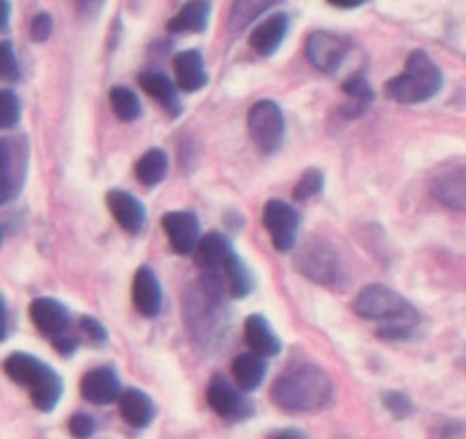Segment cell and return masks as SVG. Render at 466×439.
Instances as JSON below:
<instances>
[{
    "label": "cell",
    "mask_w": 466,
    "mask_h": 439,
    "mask_svg": "<svg viewBox=\"0 0 466 439\" xmlns=\"http://www.w3.org/2000/svg\"><path fill=\"white\" fill-rule=\"evenodd\" d=\"M272 398L286 412H318L331 401V383L318 366L298 364L277 378Z\"/></svg>",
    "instance_id": "obj_1"
},
{
    "label": "cell",
    "mask_w": 466,
    "mask_h": 439,
    "mask_svg": "<svg viewBox=\"0 0 466 439\" xmlns=\"http://www.w3.org/2000/svg\"><path fill=\"white\" fill-rule=\"evenodd\" d=\"M355 311L361 318L370 321H384L380 337L384 339H407L414 332L419 313L402 298L400 293L391 291L389 286L370 284L357 295Z\"/></svg>",
    "instance_id": "obj_2"
},
{
    "label": "cell",
    "mask_w": 466,
    "mask_h": 439,
    "mask_svg": "<svg viewBox=\"0 0 466 439\" xmlns=\"http://www.w3.org/2000/svg\"><path fill=\"white\" fill-rule=\"evenodd\" d=\"M5 373L10 375L15 383L24 384L30 389V396L37 410L51 412L62 398V380L56 371L42 360L25 352H15L7 357Z\"/></svg>",
    "instance_id": "obj_3"
},
{
    "label": "cell",
    "mask_w": 466,
    "mask_h": 439,
    "mask_svg": "<svg viewBox=\"0 0 466 439\" xmlns=\"http://www.w3.org/2000/svg\"><path fill=\"white\" fill-rule=\"evenodd\" d=\"M441 71L428 53L414 51L405 65V74L387 83V94L398 103H423L441 89Z\"/></svg>",
    "instance_id": "obj_4"
},
{
    "label": "cell",
    "mask_w": 466,
    "mask_h": 439,
    "mask_svg": "<svg viewBox=\"0 0 466 439\" xmlns=\"http://www.w3.org/2000/svg\"><path fill=\"white\" fill-rule=\"evenodd\" d=\"M28 172V147L21 138L0 140V206L21 192Z\"/></svg>",
    "instance_id": "obj_5"
},
{
    "label": "cell",
    "mask_w": 466,
    "mask_h": 439,
    "mask_svg": "<svg viewBox=\"0 0 466 439\" xmlns=\"http://www.w3.org/2000/svg\"><path fill=\"white\" fill-rule=\"evenodd\" d=\"M248 127L254 145L263 154H272L279 149L281 140H284V115L275 101L254 103L248 115Z\"/></svg>",
    "instance_id": "obj_6"
},
{
    "label": "cell",
    "mask_w": 466,
    "mask_h": 439,
    "mask_svg": "<svg viewBox=\"0 0 466 439\" xmlns=\"http://www.w3.org/2000/svg\"><path fill=\"white\" fill-rule=\"evenodd\" d=\"M263 225L270 231V239L279 252L293 250L299 230V213L281 199H270L263 209Z\"/></svg>",
    "instance_id": "obj_7"
},
{
    "label": "cell",
    "mask_w": 466,
    "mask_h": 439,
    "mask_svg": "<svg viewBox=\"0 0 466 439\" xmlns=\"http://www.w3.org/2000/svg\"><path fill=\"white\" fill-rule=\"evenodd\" d=\"M206 398H208L210 410H213L215 414L222 416V419L240 421L248 419V416L252 414V405H249L248 398L240 393V389H236L231 383L219 378V375L210 380Z\"/></svg>",
    "instance_id": "obj_8"
},
{
    "label": "cell",
    "mask_w": 466,
    "mask_h": 439,
    "mask_svg": "<svg viewBox=\"0 0 466 439\" xmlns=\"http://www.w3.org/2000/svg\"><path fill=\"white\" fill-rule=\"evenodd\" d=\"M30 318H33V322L37 325L39 332H42L44 337L51 339L53 343L74 332V330H71L69 311H66L65 304H60L57 300L37 298L30 304Z\"/></svg>",
    "instance_id": "obj_9"
},
{
    "label": "cell",
    "mask_w": 466,
    "mask_h": 439,
    "mask_svg": "<svg viewBox=\"0 0 466 439\" xmlns=\"http://www.w3.org/2000/svg\"><path fill=\"white\" fill-rule=\"evenodd\" d=\"M298 266L304 275L320 284H331L339 277V257L329 245L320 240H313L299 252Z\"/></svg>",
    "instance_id": "obj_10"
},
{
    "label": "cell",
    "mask_w": 466,
    "mask_h": 439,
    "mask_svg": "<svg viewBox=\"0 0 466 439\" xmlns=\"http://www.w3.org/2000/svg\"><path fill=\"white\" fill-rule=\"evenodd\" d=\"M165 234H167L169 243H172L174 252L178 254H192L199 245V222L192 213L186 210H172L165 213L163 218Z\"/></svg>",
    "instance_id": "obj_11"
},
{
    "label": "cell",
    "mask_w": 466,
    "mask_h": 439,
    "mask_svg": "<svg viewBox=\"0 0 466 439\" xmlns=\"http://www.w3.org/2000/svg\"><path fill=\"white\" fill-rule=\"evenodd\" d=\"M122 392V383H119L115 371L107 369V366L89 371L80 383V393L94 405H107V403L119 401Z\"/></svg>",
    "instance_id": "obj_12"
},
{
    "label": "cell",
    "mask_w": 466,
    "mask_h": 439,
    "mask_svg": "<svg viewBox=\"0 0 466 439\" xmlns=\"http://www.w3.org/2000/svg\"><path fill=\"white\" fill-rule=\"evenodd\" d=\"M345 51H348V46H345L343 39L331 33H316L307 42V57L316 69L325 71V74L339 69Z\"/></svg>",
    "instance_id": "obj_13"
},
{
    "label": "cell",
    "mask_w": 466,
    "mask_h": 439,
    "mask_svg": "<svg viewBox=\"0 0 466 439\" xmlns=\"http://www.w3.org/2000/svg\"><path fill=\"white\" fill-rule=\"evenodd\" d=\"M107 209H110L112 218L116 220V225L127 230L128 234H137L145 227L147 220V210L131 192L124 190H110L106 197Z\"/></svg>",
    "instance_id": "obj_14"
},
{
    "label": "cell",
    "mask_w": 466,
    "mask_h": 439,
    "mask_svg": "<svg viewBox=\"0 0 466 439\" xmlns=\"http://www.w3.org/2000/svg\"><path fill=\"white\" fill-rule=\"evenodd\" d=\"M432 192L441 204L455 210H466V165L443 169L439 177H434Z\"/></svg>",
    "instance_id": "obj_15"
},
{
    "label": "cell",
    "mask_w": 466,
    "mask_h": 439,
    "mask_svg": "<svg viewBox=\"0 0 466 439\" xmlns=\"http://www.w3.org/2000/svg\"><path fill=\"white\" fill-rule=\"evenodd\" d=\"M133 302H136L137 311L142 316H158L160 304H163V293H160V284L151 268H140L136 272V280H133Z\"/></svg>",
    "instance_id": "obj_16"
},
{
    "label": "cell",
    "mask_w": 466,
    "mask_h": 439,
    "mask_svg": "<svg viewBox=\"0 0 466 439\" xmlns=\"http://www.w3.org/2000/svg\"><path fill=\"white\" fill-rule=\"evenodd\" d=\"M119 412L122 419L133 428H147L156 416V405L140 389H124L119 396Z\"/></svg>",
    "instance_id": "obj_17"
},
{
    "label": "cell",
    "mask_w": 466,
    "mask_h": 439,
    "mask_svg": "<svg viewBox=\"0 0 466 439\" xmlns=\"http://www.w3.org/2000/svg\"><path fill=\"white\" fill-rule=\"evenodd\" d=\"M286 33H289V16L272 15L268 16L263 24H258L257 28H254L252 37H249V44H252V48L258 53V56L268 57L281 46Z\"/></svg>",
    "instance_id": "obj_18"
},
{
    "label": "cell",
    "mask_w": 466,
    "mask_h": 439,
    "mask_svg": "<svg viewBox=\"0 0 466 439\" xmlns=\"http://www.w3.org/2000/svg\"><path fill=\"white\" fill-rule=\"evenodd\" d=\"M174 74H177L178 89L183 92H197L206 85L208 76H206L204 57L199 51H183L174 57Z\"/></svg>",
    "instance_id": "obj_19"
},
{
    "label": "cell",
    "mask_w": 466,
    "mask_h": 439,
    "mask_svg": "<svg viewBox=\"0 0 466 439\" xmlns=\"http://www.w3.org/2000/svg\"><path fill=\"white\" fill-rule=\"evenodd\" d=\"M245 343L258 357H275L281 351L279 339L263 316H249L245 321Z\"/></svg>",
    "instance_id": "obj_20"
},
{
    "label": "cell",
    "mask_w": 466,
    "mask_h": 439,
    "mask_svg": "<svg viewBox=\"0 0 466 439\" xmlns=\"http://www.w3.org/2000/svg\"><path fill=\"white\" fill-rule=\"evenodd\" d=\"M210 0H187L177 16L167 24L169 33H201L208 26Z\"/></svg>",
    "instance_id": "obj_21"
},
{
    "label": "cell",
    "mask_w": 466,
    "mask_h": 439,
    "mask_svg": "<svg viewBox=\"0 0 466 439\" xmlns=\"http://www.w3.org/2000/svg\"><path fill=\"white\" fill-rule=\"evenodd\" d=\"M233 380L245 392H252V389H258V384L266 378V364L258 355L254 352H245V355H238L233 360Z\"/></svg>",
    "instance_id": "obj_22"
},
{
    "label": "cell",
    "mask_w": 466,
    "mask_h": 439,
    "mask_svg": "<svg viewBox=\"0 0 466 439\" xmlns=\"http://www.w3.org/2000/svg\"><path fill=\"white\" fill-rule=\"evenodd\" d=\"M233 250L228 248L227 239L219 234H208L204 236V239L199 240V245H197V259H199L201 266L206 268V271L215 272L219 271V268H224V263H227L228 254H231Z\"/></svg>",
    "instance_id": "obj_23"
},
{
    "label": "cell",
    "mask_w": 466,
    "mask_h": 439,
    "mask_svg": "<svg viewBox=\"0 0 466 439\" xmlns=\"http://www.w3.org/2000/svg\"><path fill=\"white\" fill-rule=\"evenodd\" d=\"M140 85L149 97L167 106L174 115L181 113V106L177 103V87H174V83L167 76L158 74V71H147V74L140 76Z\"/></svg>",
    "instance_id": "obj_24"
},
{
    "label": "cell",
    "mask_w": 466,
    "mask_h": 439,
    "mask_svg": "<svg viewBox=\"0 0 466 439\" xmlns=\"http://www.w3.org/2000/svg\"><path fill=\"white\" fill-rule=\"evenodd\" d=\"M136 174L145 186H156V183H160L167 177V154L160 149H149L140 160H137Z\"/></svg>",
    "instance_id": "obj_25"
},
{
    "label": "cell",
    "mask_w": 466,
    "mask_h": 439,
    "mask_svg": "<svg viewBox=\"0 0 466 439\" xmlns=\"http://www.w3.org/2000/svg\"><path fill=\"white\" fill-rule=\"evenodd\" d=\"M224 272L228 277V289H231L233 298H245V295L252 291L254 280H252V272L248 271V266L243 263V259L238 257L236 252L228 254L227 263H224Z\"/></svg>",
    "instance_id": "obj_26"
},
{
    "label": "cell",
    "mask_w": 466,
    "mask_h": 439,
    "mask_svg": "<svg viewBox=\"0 0 466 439\" xmlns=\"http://www.w3.org/2000/svg\"><path fill=\"white\" fill-rule=\"evenodd\" d=\"M279 3L281 0H236L231 10V26L236 30H243L245 26H249L254 19H258L263 12L279 5Z\"/></svg>",
    "instance_id": "obj_27"
},
{
    "label": "cell",
    "mask_w": 466,
    "mask_h": 439,
    "mask_svg": "<svg viewBox=\"0 0 466 439\" xmlns=\"http://www.w3.org/2000/svg\"><path fill=\"white\" fill-rule=\"evenodd\" d=\"M110 103L115 115L122 122H136L140 117V101H137L136 92H131L128 87H112L110 92Z\"/></svg>",
    "instance_id": "obj_28"
},
{
    "label": "cell",
    "mask_w": 466,
    "mask_h": 439,
    "mask_svg": "<svg viewBox=\"0 0 466 439\" xmlns=\"http://www.w3.org/2000/svg\"><path fill=\"white\" fill-rule=\"evenodd\" d=\"M21 117L19 97L10 89H0V128H15Z\"/></svg>",
    "instance_id": "obj_29"
},
{
    "label": "cell",
    "mask_w": 466,
    "mask_h": 439,
    "mask_svg": "<svg viewBox=\"0 0 466 439\" xmlns=\"http://www.w3.org/2000/svg\"><path fill=\"white\" fill-rule=\"evenodd\" d=\"M322 183H325V179H322L320 169H309V172L299 179L298 186H295L293 197L295 199H309V197L318 195V192L322 190Z\"/></svg>",
    "instance_id": "obj_30"
},
{
    "label": "cell",
    "mask_w": 466,
    "mask_h": 439,
    "mask_svg": "<svg viewBox=\"0 0 466 439\" xmlns=\"http://www.w3.org/2000/svg\"><path fill=\"white\" fill-rule=\"evenodd\" d=\"M0 78L19 80V62H16L15 48L10 42L0 44Z\"/></svg>",
    "instance_id": "obj_31"
},
{
    "label": "cell",
    "mask_w": 466,
    "mask_h": 439,
    "mask_svg": "<svg viewBox=\"0 0 466 439\" xmlns=\"http://www.w3.org/2000/svg\"><path fill=\"white\" fill-rule=\"evenodd\" d=\"M384 405H387L389 410H391V414L398 416V419H405V416H410L411 410H414L410 398H407L405 393H398V392L384 393Z\"/></svg>",
    "instance_id": "obj_32"
},
{
    "label": "cell",
    "mask_w": 466,
    "mask_h": 439,
    "mask_svg": "<svg viewBox=\"0 0 466 439\" xmlns=\"http://www.w3.org/2000/svg\"><path fill=\"white\" fill-rule=\"evenodd\" d=\"M96 430V424L89 414H74L69 421V433L74 434L76 439H89Z\"/></svg>",
    "instance_id": "obj_33"
},
{
    "label": "cell",
    "mask_w": 466,
    "mask_h": 439,
    "mask_svg": "<svg viewBox=\"0 0 466 439\" xmlns=\"http://www.w3.org/2000/svg\"><path fill=\"white\" fill-rule=\"evenodd\" d=\"M51 33H53V16L51 15L35 16L33 26H30V35H33L35 42H44V39L51 37Z\"/></svg>",
    "instance_id": "obj_34"
},
{
    "label": "cell",
    "mask_w": 466,
    "mask_h": 439,
    "mask_svg": "<svg viewBox=\"0 0 466 439\" xmlns=\"http://www.w3.org/2000/svg\"><path fill=\"white\" fill-rule=\"evenodd\" d=\"M345 92H348L350 97L360 98V101H369V98H373V89H370V85L366 83L361 76L350 78L348 83H345Z\"/></svg>",
    "instance_id": "obj_35"
},
{
    "label": "cell",
    "mask_w": 466,
    "mask_h": 439,
    "mask_svg": "<svg viewBox=\"0 0 466 439\" xmlns=\"http://www.w3.org/2000/svg\"><path fill=\"white\" fill-rule=\"evenodd\" d=\"M80 327H83V332H85V337H87V342H92V343L106 342V330H103L101 322L94 321V318L83 316L80 318Z\"/></svg>",
    "instance_id": "obj_36"
},
{
    "label": "cell",
    "mask_w": 466,
    "mask_h": 439,
    "mask_svg": "<svg viewBox=\"0 0 466 439\" xmlns=\"http://www.w3.org/2000/svg\"><path fill=\"white\" fill-rule=\"evenodd\" d=\"M369 0H329V5L340 7V10H355V7L366 5Z\"/></svg>",
    "instance_id": "obj_37"
},
{
    "label": "cell",
    "mask_w": 466,
    "mask_h": 439,
    "mask_svg": "<svg viewBox=\"0 0 466 439\" xmlns=\"http://www.w3.org/2000/svg\"><path fill=\"white\" fill-rule=\"evenodd\" d=\"M270 439H307V434L298 428H289V430H281V433L272 434Z\"/></svg>",
    "instance_id": "obj_38"
},
{
    "label": "cell",
    "mask_w": 466,
    "mask_h": 439,
    "mask_svg": "<svg viewBox=\"0 0 466 439\" xmlns=\"http://www.w3.org/2000/svg\"><path fill=\"white\" fill-rule=\"evenodd\" d=\"M7 339V309L3 298H0V342H5Z\"/></svg>",
    "instance_id": "obj_39"
},
{
    "label": "cell",
    "mask_w": 466,
    "mask_h": 439,
    "mask_svg": "<svg viewBox=\"0 0 466 439\" xmlns=\"http://www.w3.org/2000/svg\"><path fill=\"white\" fill-rule=\"evenodd\" d=\"M7 21H10V3L0 0V30L7 28Z\"/></svg>",
    "instance_id": "obj_40"
},
{
    "label": "cell",
    "mask_w": 466,
    "mask_h": 439,
    "mask_svg": "<svg viewBox=\"0 0 466 439\" xmlns=\"http://www.w3.org/2000/svg\"><path fill=\"white\" fill-rule=\"evenodd\" d=\"M83 3H89V0H83Z\"/></svg>",
    "instance_id": "obj_41"
}]
</instances>
